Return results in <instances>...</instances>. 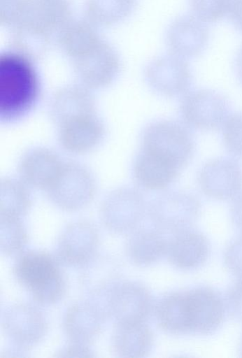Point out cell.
<instances>
[{"label": "cell", "instance_id": "1", "mask_svg": "<svg viewBox=\"0 0 242 358\" xmlns=\"http://www.w3.org/2000/svg\"><path fill=\"white\" fill-rule=\"evenodd\" d=\"M1 66V119H20L33 108L39 94V80L34 62L9 50L2 52Z\"/></svg>", "mask_w": 242, "mask_h": 358}, {"label": "cell", "instance_id": "2", "mask_svg": "<svg viewBox=\"0 0 242 358\" xmlns=\"http://www.w3.org/2000/svg\"><path fill=\"white\" fill-rule=\"evenodd\" d=\"M141 150L183 169L196 149L194 136L184 122L159 120L149 123L141 134Z\"/></svg>", "mask_w": 242, "mask_h": 358}, {"label": "cell", "instance_id": "3", "mask_svg": "<svg viewBox=\"0 0 242 358\" xmlns=\"http://www.w3.org/2000/svg\"><path fill=\"white\" fill-rule=\"evenodd\" d=\"M14 272L18 281L31 291L38 303L53 304L64 294L65 280L56 260L48 252L24 253L15 263Z\"/></svg>", "mask_w": 242, "mask_h": 358}, {"label": "cell", "instance_id": "4", "mask_svg": "<svg viewBox=\"0 0 242 358\" xmlns=\"http://www.w3.org/2000/svg\"><path fill=\"white\" fill-rule=\"evenodd\" d=\"M201 210V202L195 195L185 191H169L152 200L147 213L157 229L173 234L190 229Z\"/></svg>", "mask_w": 242, "mask_h": 358}, {"label": "cell", "instance_id": "5", "mask_svg": "<svg viewBox=\"0 0 242 358\" xmlns=\"http://www.w3.org/2000/svg\"><path fill=\"white\" fill-rule=\"evenodd\" d=\"M96 181L85 166L76 162H64L50 186L45 191L58 208L75 211L83 208L93 199Z\"/></svg>", "mask_w": 242, "mask_h": 358}, {"label": "cell", "instance_id": "6", "mask_svg": "<svg viewBox=\"0 0 242 358\" xmlns=\"http://www.w3.org/2000/svg\"><path fill=\"white\" fill-rule=\"evenodd\" d=\"M229 99L210 89L187 92L180 101L179 110L183 122L190 128L201 131L217 130L231 115Z\"/></svg>", "mask_w": 242, "mask_h": 358}, {"label": "cell", "instance_id": "7", "mask_svg": "<svg viewBox=\"0 0 242 358\" xmlns=\"http://www.w3.org/2000/svg\"><path fill=\"white\" fill-rule=\"evenodd\" d=\"M148 205L143 195L132 187H120L111 192L100 208V217L111 231L131 234L143 221Z\"/></svg>", "mask_w": 242, "mask_h": 358}, {"label": "cell", "instance_id": "8", "mask_svg": "<svg viewBox=\"0 0 242 358\" xmlns=\"http://www.w3.org/2000/svg\"><path fill=\"white\" fill-rule=\"evenodd\" d=\"M183 311L188 334L209 335L225 318V300L214 289L199 287L183 291Z\"/></svg>", "mask_w": 242, "mask_h": 358}, {"label": "cell", "instance_id": "9", "mask_svg": "<svg viewBox=\"0 0 242 358\" xmlns=\"http://www.w3.org/2000/svg\"><path fill=\"white\" fill-rule=\"evenodd\" d=\"M106 314L116 323L145 322L153 310L150 291L136 281H118L106 296Z\"/></svg>", "mask_w": 242, "mask_h": 358}, {"label": "cell", "instance_id": "10", "mask_svg": "<svg viewBox=\"0 0 242 358\" xmlns=\"http://www.w3.org/2000/svg\"><path fill=\"white\" fill-rule=\"evenodd\" d=\"M72 62L80 84L90 90L110 85L118 78L121 69L119 54L102 38Z\"/></svg>", "mask_w": 242, "mask_h": 358}, {"label": "cell", "instance_id": "11", "mask_svg": "<svg viewBox=\"0 0 242 358\" xmlns=\"http://www.w3.org/2000/svg\"><path fill=\"white\" fill-rule=\"evenodd\" d=\"M144 78L155 92L166 97L185 95L192 85L186 59L170 52L151 60L145 67Z\"/></svg>", "mask_w": 242, "mask_h": 358}, {"label": "cell", "instance_id": "12", "mask_svg": "<svg viewBox=\"0 0 242 358\" xmlns=\"http://www.w3.org/2000/svg\"><path fill=\"white\" fill-rule=\"evenodd\" d=\"M197 183L209 198L220 201L234 199L242 192V164L226 157L209 160L199 169Z\"/></svg>", "mask_w": 242, "mask_h": 358}, {"label": "cell", "instance_id": "13", "mask_svg": "<svg viewBox=\"0 0 242 358\" xmlns=\"http://www.w3.org/2000/svg\"><path fill=\"white\" fill-rule=\"evenodd\" d=\"M2 323L8 338L24 348L39 343L48 330L46 320L41 312L27 303L10 306L5 312Z\"/></svg>", "mask_w": 242, "mask_h": 358}, {"label": "cell", "instance_id": "14", "mask_svg": "<svg viewBox=\"0 0 242 358\" xmlns=\"http://www.w3.org/2000/svg\"><path fill=\"white\" fill-rule=\"evenodd\" d=\"M209 38L207 24L192 15L176 18L165 34L169 52L185 59L199 56L206 50Z\"/></svg>", "mask_w": 242, "mask_h": 358}, {"label": "cell", "instance_id": "15", "mask_svg": "<svg viewBox=\"0 0 242 358\" xmlns=\"http://www.w3.org/2000/svg\"><path fill=\"white\" fill-rule=\"evenodd\" d=\"M99 243L96 228L85 221L68 225L62 232L57 245V257L70 266H85L94 257Z\"/></svg>", "mask_w": 242, "mask_h": 358}, {"label": "cell", "instance_id": "16", "mask_svg": "<svg viewBox=\"0 0 242 358\" xmlns=\"http://www.w3.org/2000/svg\"><path fill=\"white\" fill-rule=\"evenodd\" d=\"M209 253L207 238L199 231L188 229L173 234L168 241L166 256L176 268L191 271L202 266Z\"/></svg>", "mask_w": 242, "mask_h": 358}, {"label": "cell", "instance_id": "17", "mask_svg": "<svg viewBox=\"0 0 242 358\" xmlns=\"http://www.w3.org/2000/svg\"><path fill=\"white\" fill-rule=\"evenodd\" d=\"M50 115L59 127L77 118L96 114V102L90 89L83 85L59 90L50 103Z\"/></svg>", "mask_w": 242, "mask_h": 358}, {"label": "cell", "instance_id": "18", "mask_svg": "<svg viewBox=\"0 0 242 358\" xmlns=\"http://www.w3.org/2000/svg\"><path fill=\"white\" fill-rule=\"evenodd\" d=\"M59 127L60 145L73 154L92 150L102 141L106 134L105 126L96 114L71 120Z\"/></svg>", "mask_w": 242, "mask_h": 358}, {"label": "cell", "instance_id": "19", "mask_svg": "<svg viewBox=\"0 0 242 358\" xmlns=\"http://www.w3.org/2000/svg\"><path fill=\"white\" fill-rule=\"evenodd\" d=\"M63 163L52 150L34 148L28 151L20 161V180L29 187L46 191L58 175Z\"/></svg>", "mask_w": 242, "mask_h": 358}, {"label": "cell", "instance_id": "20", "mask_svg": "<svg viewBox=\"0 0 242 358\" xmlns=\"http://www.w3.org/2000/svg\"><path fill=\"white\" fill-rule=\"evenodd\" d=\"M106 313L95 304L80 301L72 304L64 318V329L71 343L88 345L99 335Z\"/></svg>", "mask_w": 242, "mask_h": 358}, {"label": "cell", "instance_id": "21", "mask_svg": "<svg viewBox=\"0 0 242 358\" xmlns=\"http://www.w3.org/2000/svg\"><path fill=\"white\" fill-rule=\"evenodd\" d=\"M71 20L69 0H27L24 15L18 23L29 24L53 36Z\"/></svg>", "mask_w": 242, "mask_h": 358}, {"label": "cell", "instance_id": "22", "mask_svg": "<svg viewBox=\"0 0 242 358\" xmlns=\"http://www.w3.org/2000/svg\"><path fill=\"white\" fill-rule=\"evenodd\" d=\"M180 169L148 152L141 150L132 167L137 184L148 190H162L171 185Z\"/></svg>", "mask_w": 242, "mask_h": 358}, {"label": "cell", "instance_id": "23", "mask_svg": "<svg viewBox=\"0 0 242 358\" xmlns=\"http://www.w3.org/2000/svg\"><path fill=\"white\" fill-rule=\"evenodd\" d=\"M154 336L145 322L116 323L112 348L120 357H143L151 350Z\"/></svg>", "mask_w": 242, "mask_h": 358}, {"label": "cell", "instance_id": "24", "mask_svg": "<svg viewBox=\"0 0 242 358\" xmlns=\"http://www.w3.org/2000/svg\"><path fill=\"white\" fill-rule=\"evenodd\" d=\"M167 243L158 229H136L127 241L126 254L134 264L149 266L166 256Z\"/></svg>", "mask_w": 242, "mask_h": 358}, {"label": "cell", "instance_id": "25", "mask_svg": "<svg viewBox=\"0 0 242 358\" xmlns=\"http://www.w3.org/2000/svg\"><path fill=\"white\" fill-rule=\"evenodd\" d=\"M57 43L71 60L81 56L101 40L96 26L87 20H71L57 34Z\"/></svg>", "mask_w": 242, "mask_h": 358}, {"label": "cell", "instance_id": "26", "mask_svg": "<svg viewBox=\"0 0 242 358\" xmlns=\"http://www.w3.org/2000/svg\"><path fill=\"white\" fill-rule=\"evenodd\" d=\"M10 29L11 50L34 62L43 57L49 50L53 37L50 34L24 22Z\"/></svg>", "mask_w": 242, "mask_h": 358}, {"label": "cell", "instance_id": "27", "mask_svg": "<svg viewBox=\"0 0 242 358\" xmlns=\"http://www.w3.org/2000/svg\"><path fill=\"white\" fill-rule=\"evenodd\" d=\"M136 0H85L86 19L96 27L117 24L134 12Z\"/></svg>", "mask_w": 242, "mask_h": 358}, {"label": "cell", "instance_id": "28", "mask_svg": "<svg viewBox=\"0 0 242 358\" xmlns=\"http://www.w3.org/2000/svg\"><path fill=\"white\" fill-rule=\"evenodd\" d=\"M94 257L85 264L82 285L90 294L94 296L105 295L106 297L119 281L118 271L112 261L105 257Z\"/></svg>", "mask_w": 242, "mask_h": 358}, {"label": "cell", "instance_id": "29", "mask_svg": "<svg viewBox=\"0 0 242 358\" xmlns=\"http://www.w3.org/2000/svg\"><path fill=\"white\" fill-rule=\"evenodd\" d=\"M28 186L21 180L3 178L1 181V214L20 217L31 206Z\"/></svg>", "mask_w": 242, "mask_h": 358}, {"label": "cell", "instance_id": "30", "mask_svg": "<svg viewBox=\"0 0 242 358\" xmlns=\"http://www.w3.org/2000/svg\"><path fill=\"white\" fill-rule=\"evenodd\" d=\"M26 231L20 217L1 214V251L10 255L20 252L27 243Z\"/></svg>", "mask_w": 242, "mask_h": 358}, {"label": "cell", "instance_id": "31", "mask_svg": "<svg viewBox=\"0 0 242 358\" xmlns=\"http://www.w3.org/2000/svg\"><path fill=\"white\" fill-rule=\"evenodd\" d=\"M231 0H189L192 15L203 22H216L228 15Z\"/></svg>", "mask_w": 242, "mask_h": 358}, {"label": "cell", "instance_id": "32", "mask_svg": "<svg viewBox=\"0 0 242 358\" xmlns=\"http://www.w3.org/2000/svg\"><path fill=\"white\" fill-rule=\"evenodd\" d=\"M222 128V143L227 152L242 158V112L231 114Z\"/></svg>", "mask_w": 242, "mask_h": 358}, {"label": "cell", "instance_id": "33", "mask_svg": "<svg viewBox=\"0 0 242 358\" xmlns=\"http://www.w3.org/2000/svg\"><path fill=\"white\" fill-rule=\"evenodd\" d=\"M224 262L237 279L242 278V234L232 241L224 252Z\"/></svg>", "mask_w": 242, "mask_h": 358}, {"label": "cell", "instance_id": "34", "mask_svg": "<svg viewBox=\"0 0 242 358\" xmlns=\"http://www.w3.org/2000/svg\"><path fill=\"white\" fill-rule=\"evenodd\" d=\"M0 1L1 23L12 28L21 20L27 0H1Z\"/></svg>", "mask_w": 242, "mask_h": 358}, {"label": "cell", "instance_id": "35", "mask_svg": "<svg viewBox=\"0 0 242 358\" xmlns=\"http://www.w3.org/2000/svg\"><path fill=\"white\" fill-rule=\"evenodd\" d=\"M226 310L235 320L242 322V278L228 289L225 297Z\"/></svg>", "mask_w": 242, "mask_h": 358}, {"label": "cell", "instance_id": "36", "mask_svg": "<svg viewBox=\"0 0 242 358\" xmlns=\"http://www.w3.org/2000/svg\"><path fill=\"white\" fill-rule=\"evenodd\" d=\"M57 357H92V351L87 345L71 343L57 354Z\"/></svg>", "mask_w": 242, "mask_h": 358}, {"label": "cell", "instance_id": "37", "mask_svg": "<svg viewBox=\"0 0 242 358\" xmlns=\"http://www.w3.org/2000/svg\"><path fill=\"white\" fill-rule=\"evenodd\" d=\"M230 217L234 227L242 234V194L234 199L230 208Z\"/></svg>", "mask_w": 242, "mask_h": 358}, {"label": "cell", "instance_id": "38", "mask_svg": "<svg viewBox=\"0 0 242 358\" xmlns=\"http://www.w3.org/2000/svg\"><path fill=\"white\" fill-rule=\"evenodd\" d=\"M228 15L234 27L242 33V0H231Z\"/></svg>", "mask_w": 242, "mask_h": 358}, {"label": "cell", "instance_id": "39", "mask_svg": "<svg viewBox=\"0 0 242 358\" xmlns=\"http://www.w3.org/2000/svg\"><path fill=\"white\" fill-rule=\"evenodd\" d=\"M234 70L239 81L242 85V46L238 50L234 59Z\"/></svg>", "mask_w": 242, "mask_h": 358}, {"label": "cell", "instance_id": "40", "mask_svg": "<svg viewBox=\"0 0 242 358\" xmlns=\"http://www.w3.org/2000/svg\"><path fill=\"white\" fill-rule=\"evenodd\" d=\"M239 351L240 355L242 357V338L239 343Z\"/></svg>", "mask_w": 242, "mask_h": 358}]
</instances>
